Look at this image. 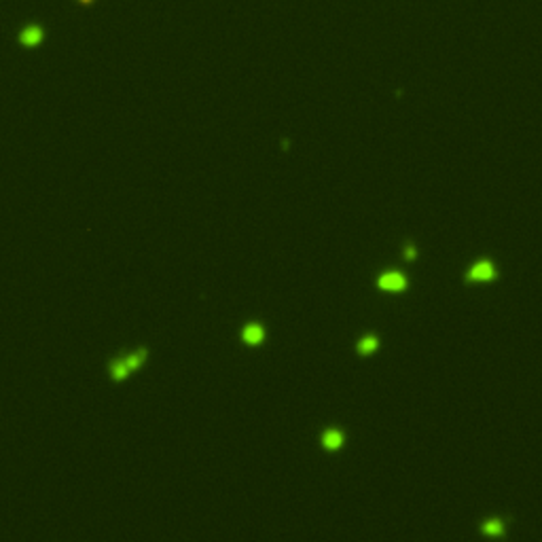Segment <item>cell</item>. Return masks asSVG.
Returning a JSON list of instances; mask_svg holds the SVG:
<instances>
[{
	"instance_id": "cell-6",
	"label": "cell",
	"mask_w": 542,
	"mask_h": 542,
	"mask_svg": "<svg viewBox=\"0 0 542 542\" xmlns=\"http://www.w3.org/2000/svg\"><path fill=\"white\" fill-rule=\"evenodd\" d=\"M343 445V432L337 430V428H328V430L322 434V447L328 449V451H335Z\"/></svg>"
},
{
	"instance_id": "cell-5",
	"label": "cell",
	"mask_w": 542,
	"mask_h": 542,
	"mask_svg": "<svg viewBox=\"0 0 542 542\" xmlns=\"http://www.w3.org/2000/svg\"><path fill=\"white\" fill-rule=\"evenodd\" d=\"M242 339L248 343V346H258V343H263L265 339V328L260 326V324H248V326H244L242 330Z\"/></svg>"
},
{
	"instance_id": "cell-9",
	"label": "cell",
	"mask_w": 542,
	"mask_h": 542,
	"mask_svg": "<svg viewBox=\"0 0 542 542\" xmlns=\"http://www.w3.org/2000/svg\"><path fill=\"white\" fill-rule=\"evenodd\" d=\"M415 255H417V252H415V246H413V244H409V246H405V258H409V260H413V258H415Z\"/></svg>"
},
{
	"instance_id": "cell-7",
	"label": "cell",
	"mask_w": 542,
	"mask_h": 542,
	"mask_svg": "<svg viewBox=\"0 0 542 542\" xmlns=\"http://www.w3.org/2000/svg\"><path fill=\"white\" fill-rule=\"evenodd\" d=\"M377 346H379V339H377L375 335H364L362 339L358 341L356 348H358V351H360V354L367 356V354H373V351L377 350Z\"/></svg>"
},
{
	"instance_id": "cell-8",
	"label": "cell",
	"mask_w": 542,
	"mask_h": 542,
	"mask_svg": "<svg viewBox=\"0 0 542 542\" xmlns=\"http://www.w3.org/2000/svg\"><path fill=\"white\" fill-rule=\"evenodd\" d=\"M481 530L487 534V536H502V534H504V523L498 517H494V519L485 521V523L481 525Z\"/></svg>"
},
{
	"instance_id": "cell-3",
	"label": "cell",
	"mask_w": 542,
	"mask_h": 542,
	"mask_svg": "<svg viewBox=\"0 0 542 542\" xmlns=\"http://www.w3.org/2000/svg\"><path fill=\"white\" fill-rule=\"evenodd\" d=\"M377 286H379V290H383V292H403V290H407V286H409V280L400 271H385L377 278Z\"/></svg>"
},
{
	"instance_id": "cell-2",
	"label": "cell",
	"mask_w": 542,
	"mask_h": 542,
	"mask_svg": "<svg viewBox=\"0 0 542 542\" xmlns=\"http://www.w3.org/2000/svg\"><path fill=\"white\" fill-rule=\"evenodd\" d=\"M498 278V269L494 265V260L489 258H481L470 267L466 271V280L468 282H494Z\"/></svg>"
},
{
	"instance_id": "cell-10",
	"label": "cell",
	"mask_w": 542,
	"mask_h": 542,
	"mask_svg": "<svg viewBox=\"0 0 542 542\" xmlns=\"http://www.w3.org/2000/svg\"><path fill=\"white\" fill-rule=\"evenodd\" d=\"M76 2H79V4H85V6H87V4H94L96 0H76Z\"/></svg>"
},
{
	"instance_id": "cell-4",
	"label": "cell",
	"mask_w": 542,
	"mask_h": 542,
	"mask_svg": "<svg viewBox=\"0 0 542 542\" xmlns=\"http://www.w3.org/2000/svg\"><path fill=\"white\" fill-rule=\"evenodd\" d=\"M43 38H45V30L38 24H30L19 32V43H22L24 47H30V49L38 47L40 43H43Z\"/></svg>"
},
{
	"instance_id": "cell-1",
	"label": "cell",
	"mask_w": 542,
	"mask_h": 542,
	"mask_svg": "<svg viewBox=\"0 0 542 542\" xmlns=\"http://www.w3.org/2000/svg\"><path fill=\"white\" fill-rule=\"evenodd\" d=\"M144 360H146V350L144 348L133 351V354H129V356H125V358H119V360H115L112 362V367H110V377L115 379V382H121V379L128 377L131 371H136Z\"/></svg>"
}]
</instances>
